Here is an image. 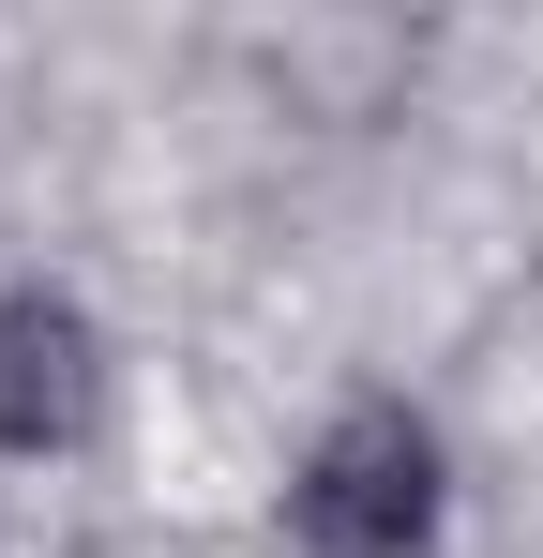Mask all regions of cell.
Here are the masks:
<instances>
[{"label": "cell", "mask_w": 543, "mask_h": 558, "mask_svg": "<svg viewBox=\"0 0 543 558\" xmlns=\"http://www.w3.org/2000/svg\"><path fill=\"white\" fill-rule=\"evenodd\" d=\"M302 558H438V438L408 408H333L287 483Z\"/></svg>", "instance_id": "1"}, {"label": "cell", "mask_w": 543, "mask_h": 558, "mask_svg": "<svg viewBox=\"0 0 543 558\" xmlns=\"http://www.w3.org/2000/svg\"><path fill=\"white\" fill-rule=\"evenodd\" d=\"M106 408V332L61 287H0V453H76Z\"/></svg>", "instance_id": "2"}]
</instances>
